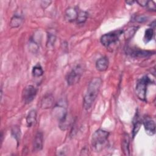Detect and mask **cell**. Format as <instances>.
Instances as JSON below:
<instances>
[{"instance_id": "6da1fadb", "label": "cell", "mask_w": 156, "mask_h": 156, "mask_svg": "<svg viewBox=\"0 0 156 156\" xmlns=\"http://www.w3.org/2000/svg\"><path fill=\"white\" fill-rule=\"evenodd\" d=\"M102 82V79L99 77L93 78L89 82L83 98V107L85 110H88L91 107L98 94Z\"/></svg>"}, {"instance_id": "7a4b0ae2", "label": "cell", "mask_w": 156, "mask_h": 156, "mask_svg": "<svg viewBox=\"0 0 156 156\" xmlns=\"http://www.w3.org/2000/svg\"><path fill=\"white\" fill-rule=\"evenodd\" d=\"M109 136V132L98 129L94 132L91 137V146L96 152H100L106 144Z\"/></svg>"}, {"instance_id": "3957f363", "label": "cell", "mask_w": 156, "mask_h": 156, "mask_svg": "<svg viewBox=\"0 0 156 156\" xmlns=\"http://www.w3.org/2000/svg\"><path fill=\"white\" fill-rule=\"evenodd\" d=\"M151 82V80L146 76H143L137 81L135 87V93L140 100L146 101L147 87Z\"/></svg>"}, {"instance_id": "277c9868", "label": "cell", "mask_w": 156, "mask_h": 156, "mask_svg": "<svg viewBox=\"0 0 156 156\" xmlns=\"http://www.w3.org/2000/svg\"><path fill=\"white\" fill-rule=\"evenodd\" d=\"M122 32V30H118L103 35L101 38V44L107 48L110 46L118 41L119 37Z\"/></svg>"}, {"instance_id": "5b68a950", "label": "cell", "mask_w": 156, "mask_h": 156, "mask_svg": "<svg viewBox=\"0 0 156 156\" xmlns=\"http://www.w3.org/2000/svg\"><path fill=\"white\" fill-rule=\"evenodd\" d=\"M82 74V68L80 65H77L74 66L67 74L66 80L68 85H73L78 83Z\"/></svg>"}, {"instance_id": "8992f818", "label": "cell", "mask_w": 156, "mask_h": 156, "mask_svg": "<svg viewBox=\"0 0 156 156\" xmlns=\"http://www.w3.org/2000/svg\"><path fill=\"white\" fill-rule=\"evenodd\" d=\"M37 93V89L32 85L25 87L22 93V99L25 104L30 103L35 98Z\"/></svg>"}, {"instance_id": "52a82bcc", "label": "cell", "mask_w": 156, "mask_h": 156, "mask_svg": "<svg viewBox=\"0 0 156 156\" xmlns=\"http://www.w3.org/2000/svg\"><path fill=\"white\" fill-rule=\"evenodd\" d=\"M143 124L146 133L149 135H153L155 132V124L154 121L149 116H146L143 119Z\"/></svg>"}, {"instance_id": "ba28073f", "label": "cell", "mask_w": 156, "mask_h": 156, "mask_svg": "<svg viewBox=\"0 0 156 156\" xmlns=\"http://www.w3.org/2000/svg\"><path fill=\"white\" fill-rule=\"evenodd\" d=\"M79 12L73 7H69L65 10V18L69 22H73L76 21Z\"/></svg>"}, {"instance_id": "9c48e42d", "label": "cell", "mask_w": 156, "mask_h": 156, "mask_svg": "<svg viewBox=\"0 0 156 156\" xmlns=\"http://www.w3.org/2000/svg\"><path fill=\"white\" fill-rule=\"evenodd\" d=\"M43 144V134L41 132H38L34 138L33 143V147L35 151L38 152L42 149Z\"/></svg>"}, {"instance_id": "30bf717a", "label": "cell", "mask_w": 156, "mask_h": 156, "mask_svg": "<svg viewBox=\"0 0 156 156\" xmlns=\"http://www.w3.org/2000/svg\"><path fill=\"white\" fill-rule=\"evenodd\" d=\"M129 144H130V136L128 133H124L122 135L121 140V149L123 154L125 155H130L129 150Z\"/></svg>"}, {"instance_id": "8fae6325", "label": "cell", "mask_w": 156, "mask_h": 156, "mask_svg": "<svg viewBox=\"0 0 156 156\" xmlns=\"http://www.w3.org/2000/svg\"><path fill=\"white\" fill-rule=\"evenodd\" d=\"M108 59L106 57H102L101 58H99L96 63V69L101 71L103 72L107 69L108 67Z\"/></svg>"}, {"instance_id": "7c38bea8", "label": "cell", "mask_w": 156, "mask_h": 156, "mask_svg": "<svg viewBox=\"0 0 156 156\" xmlns=\"http://www.w3.org/2000/svg\"><path fill=\"white\" fill-rule=\"evenodd\" d=\"M129 54L134 57H145L150 56L152 54V52L149 51H144L140 49H129L128 52Z\"/></svg>"}, {"instance_id": "4fadbf2b", "label": "cell", "mask_w": 156, "mask_h": 156, "mask_svg": "<svg viewBox=\"0 0 156 156\" xmlns=\"http://www.w3.org/2000/svg\"><path fill=\"white\" fill-rule=\"evenodd\" d=\"M37 119V112L35 110H31L29 111L26 117V123L29 127L32 126L36 122Z\"/></svg>"}, {"instance_id": "5bb4252c", "label": "cell", "mask_w": 156, "mask_h": 156, "mask_svg": "<svg viewBox=\"0 0 156 156\" xmlns=\"http://www.w3.org/2000/svg\"><path fill=\"white\" fill-rule=\"evenodd\" d=\"M53 102H54V99L52 96L51 94H46L43 98L41 100V106L43 108H50L52 107L53 104Z\"/></svg>"}, {"instance_id": "9a60e30c", "label": "cell", "mask_w": 156, "mask_h": 156, "mask_svg": "<svg viewBox=\"0 0 156 156\" xmlns=\"http://www.w3.org/2000/svg\"><path fill=\"white\" fill-rule=\"evenodd\" d=\"M23 22V18L21 15H14L10 21V26L12 28L18 27Z\"/></svg>"}, {"instance_id": "2e32d148", "label": "cell", "mask_w": 156, "mask_h": 156, "mask_svg": "<svg viewBox=\"0 0 156 156\" xmlns=\"http://www.w3.org/2000/svg\"><path fill=\"white\" fill-rule=\"evenodd\" d=\"M32 73L34 77H41V76H43L44 71L43 70V68L41 67V66L39 64L37 63L36 65H35L32 70Z\"/></svg>"}, {"instance_id": "e0dca14e", "label": "cell", "mask_w": 156, "mask_h": 156, "mask_svg": "<svg viewBox=\"0 0 156 156\" xmlns=\"http://www.w3.org/2000/svg\"><path fill=\"white\" fill-rule=\"evenodd\" d=\"M141 124V122L140 120L138 115L136 114V117H135L134 121H133V128L132 130V136L134 138L135 135L137 134L138 130L140 129V126Z\"/></svg>"}, {"instance_id": "ac0fdd59", "label": "cell", "mask_w": 156, "mask_h": 156, "mask_svg": "<svg viewBox=\"0 0 156 156\" xmlns=\"http://www.w3.org/2000/svg\"><path fill=\"white\" fill-rule=\"evenodd\" d=\"M88 13L85 11L79 12L77 18L76 19V22L77 24H83L87 20Z\"/></svg>"}, {"instance_id": "d6986e66", "label": "cell", "mask_w": 156, "mask_h": 156, "mask_svg": "<svg viewBox=\"0 0 156 156\" xmlns=\"http://www.w3.org/2000/svg\"><path fill=\"white\" fill-rule=\"evenodd\" d=\"M154 35V31L153 28H148L145 30L144 35V41L145 43L149 42L153 38Z\"/></svg>"}, {"instance_id": "ffe728a7", "label": "cell", "mask_w": 156, "mask_h": 156, "mask_svg": "<svg viewBox=\"0 0 156 156\" xmlns=\"http://www.w3.org/2000/svg\"><path fill=\"white\" fill-rule=\"evenodd\" d=\"M12 136L17 141L18 145L20 140V137H21L20 129L18 126H14L12 129Z\"/></svg>"}, {"instance_id": "44dd1931", "label": "cell", "mask_w": 156, "mask_h": 156, "mask_svg": "<svg viewBox=\"0 0 156 156\" xmlns=\"http://www.w3.org/2000/svg\"><path fill=\"white\" fill-rule=\"evenodd\" d=\"M55 41V36L52 34H49L48 36V42H47V46L50 47L52 46L54 44Z\"/></svg>"}, {"instance_id": "7402d4cb", "label": "cell", "mask_w": 156, "mask_h": 156, "mask_svg": "<svg viewBox=\"0 0 156 156\" xmlns=\"http://www.w3.org/2000/svg\"><path fill=\"white\" fill-rule=\"evenodd\" d=\"M146 7H147L149 10L154 11V12H155L156 9L155 4L153 1H148Z\"/></svg>"}, {"instance_id": "603a6c76", "label": "cell", "mask_w": 156, "mask_h": 156, "mask_svg": "<svg viewBox=\"0 0 156 156\" xmlns=\"http://www.w3.org/2000/svg\"><path fill=\"white\" fill-rule=\"evenodd\" d=\"M146 20H147V18L144 15H140V16H138L135 18V21H138V22H140V23L144 22Z\"/></svg>"}, {"instance_id": "cb8c5ba5", "label": "cell", "mask_w": 156, "mask_h": 156, "mask_svg": "<svg viewBox=\"0 0 156 156\" xmlns=\"http://www.w3.org/2000/svg\"><path fill=\"white\" fill-rule=\"evenodd\" d=\"M51 3V1H43L41 2V5L43 9H46Z\"/></svg>"}, {"instance_id": "d4e9b609", "label": "cell", "mask_w": 156, "mask_h": 156, "mask_svg": "<svg viewBox=\"0 0 156 156\" xmlns=\"http://www.w3.org/2000/svg\"><path fill=\"white\" fill-rule=\"evenodd\" d=\"M147 1H147V0H138V1H136V2L140 6H142V7H146Z\"/></svg>"}, {"instance_id": "484cf974", "label": "cell", "mask_w": 156, "mask_h": 156, "mask_svg": "<svg viewBox=\"0 0 156 156\" xmlns=\"http://www.w3.org/2000/svg\"><path fill=\"white\" fill-rule=\"evenodd\" d=\"M135 1H131V0H129V1H126V2L128 4V5H132L134 2H135Z\"/></svg>"}]
</instances>
